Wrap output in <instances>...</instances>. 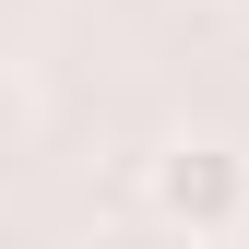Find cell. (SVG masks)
Listing matches in <instances>:
<instances>
[{
    "label": "cell",
    "mask_w": 249,
    "mask_h": 249,
    "mask_svg": "<svg viewBox=\"0 0 249 249\" xmlns=\"http://www.w3.org/2000/svg\"><path fill=\"white\" fill-rule=\"evenodd\" d=\"M142 213L166 237H237L249 226V154L237 142H166V154H142Z\"/></svg>",
    "instance_id": "6da1fadb"
}]
</instances>
